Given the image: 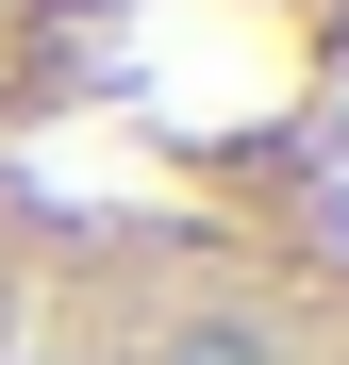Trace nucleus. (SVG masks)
Wrapping results in <instances>:
<instances>
[{"label": "nucleus", "instance_id": "obj_1", "mask_svg": "<svg viewBox=\"0 0 349 365\" xmlns=\"http://www.w3.org/2000/svg\"><path fill=\"white\" fill-rule=\"evenodd\" d=\"M133 365H300V349H283L266 316H216V299H200V316H150Z\"/></svg>", "mask_w": 349, "mask_h": 365}]
</instances>
